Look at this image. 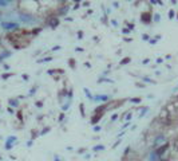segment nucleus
Masks as SVG:
<instances>
[{
  "label": "nucleus",
  "mask_w": 178,
  "mask_h": 161,
  "mask_svg": "<svg viewBox=\"0 0 178 161\" xmlns=\"http://www.w3.org/2000/svg\"><path fill=\"white\" fill-rule=\"evenodd\" d=\"M40 31H42V28H35V30L32 31V34H34V35H38Z\"/></svg>",
  "instance_id": "30"
},
{
  "label": "nucleus",
  "mask_w": 178,
  "mask_h": 161,
  "mask_svg": "<svg viewBox=\"0 0 178 161\" xmlns=\"http://www.w3.org/2000/svg\"><path fill=\"white\" fill-rule=\"evenodd\" d=\"M149 62H150V59H147V58H146V59H143V61H142V63H143V65H147Z\"/></svg>",
  "instance_id": "38"
},
{
  "label": "nucleus",
  "mask_w": 178,
  "mask_h": 161,
  "mask_svg": "<svg viewBox=\"0 0 178 161\" xmlns=\"http://www.w3.org/2000/svg\"><path fill=\"white\" fill-rule=\"evenodd\" d=\"M75 51H78V52H82V51H83V48H82V47H77V48H75Z\"/></svg>",
  "instance_id": "41"
},
{
  "label": "nucleus",
  "mask_w": 178,
  "mask_h": 161,
  "mask_svg": "<svg viewBox=\"0 0 178 161\" xmlns=\"http://www.w3.org/2000/svg\"><path fill=\"white\" fill-rule=\"evenodd\" d=\"M126 120H127V121H130V120H131V113H127V115H126Z\"/></svg>",
  "instance_id": "39"
},
{
  "label": "nucleus",
  "mask_w": 178,
  "mask_h": 161,
  "mask_svg": "<svg viewBox=\"0 0 178 161\" xmlns=\"http://www.w3.org/2000/svg\"><path fill=\"white\" fill-rule=\"evenodd\" d=\"M2 27L4 30H8V31H15L19 28V24L18 23H12V22H3L2 23Z\"/></svg>",
  "instance_id": "3"
},
{
  "label": "nucleus",
  "mask_w": 178,
  "mask_h": 161,
  "mask_svg": "<svg viewBox=\"0 0 178 161\" xmlns=\"http://www.w3.org/2000/svg\"><path fill=\"white\" fill-rule=\"evenodd\" d=\"M130 101L133 102V104H139V102L142 101V98H131Z\"/></svg>",
  "instance_id": "23"
},
{
  "label": "nucleus",
  "mask_w": 178,
  "mask_h": 161,
  "mask_svg": "<svg viewBox=\"0 0 178 161\" xmlns=\"http://www.w3.org/2000/svg\"><path fill=\"white\" fill-rule=\"evenodd\" d=\"M51 130V128H44L42 131H40V136H44V134H46V133H48V131Z\"/></svg>",
  "instance_id": "21"
},
{
  "label": "nucleus",
  "mask_w": 178,
  "mask_h": 161,
  "mask_svg": "<svg viewBox=\"0 0 178 161\" xmlns=\"http://www.w3.org/2000/svg\"><path fill=\"white\" fill-rule=\"evenodd\" d=\"M78 152H79V153H84V152H86V149H79Z\"/></svg>",
  "instance_id": "48"
},
{
  "label": "nucleus",
  "mask_w": 178,
  "mask_h": 161,
  "mask_svg": "<svg viewBox=\"0 0 178 161\" xmlns=\"http://www.w3.org/2000/svg\"><path fill=\"white\" fill-rule=\"evenodd\" d=\"M113 6H114L115 8H118V2H115V3H113Z\"/></svg>",
  "instance_id": "47"
},
{
  "label": "nucleus",
  "mask_w": 178,
  "mask_h": 161,
  "mask_svg": "<svg viewBox=\"0 0 178 161\" xmlns=\"http://www.w3.org/2000/svg\"><path fill=\"white\" fill-rule=\"evenodd\" d=\"M68 9H70V7H68V6H63L62 8H59V11H58V12L60 13V15H66Z\"/></svg>",
  "instance_id": "11"
},
{
  "label": "nucleus",
  "mask_w": 178,
  "mask_h": 161,
  "mask_svg": "<svg viewBox=\"0 0 178 161\" xmlns=\"http://www.w3.org/2000/svg\"><path fill=\"white\" fill-rule=\"evenodd\" d=\"M36 89H38L36 86H35V87H32V89L29 90V94H28V95H29V97H31V95H34V94H35V91H36Z\"/></svg>",
  "instance_id": "25"
},
{
  "label": "nucleus",
  "mask_w": 178,
  "mask_h": 161,
  "mask_svg": "<svg viewBox=\"0 0 178 161\" xmlns=\"http://www.w3.org/2000/svg\"><path fill=\"white\" fill-rule=\"evenodd\" d=\"M20 20L24 23H35L36 22V19L32 18L31 15H20Z\"/></svg>",
  "instance_id": "6"
},
{
  "label": "nucleus",
  "mask_w": 178,
  "mask_h": 161,
  "mask_svg": "<svg viewBox=\"0 0 178 161\" xmlns=\"http://www.w3.org/2000/svg\"><path fill=\"white\" fill-rule=\"evenodd\" d=\"M52 61V58L51 56H47V58H43V59H39V61H36L38 63H46V62H51Z\"/></svg>",
  "instance_id": "13"
},
{
  "label": "nucleus",
  "mask_w": 178,
  "mask_h": 161,
  "mask_svg": "<svg viewBox=\"0 0 178 161\" xmlns=\"http://www.w3.org/2000/svg\"><path fill=\"white\" fill-rule=\"evenodd\" d=\"M107 99H109L107 95H93L91 101H107Z\"/></svg>",
  "instance_id": "10"
},
{
  "label": "nucleus",
  "mask_w": 178,
  "mask_h": 161,
  "mask_svg": "<svg viewBox=\"0 0 178 161\" xmlns=\"http://www.w3.org/2000/svg\"><path fill=\"white\" fill-rule=\"evenodd\" d=\"M105 111H94V115L91 117V120H90V122H91V125H96L99 121H100V118L105 114H103Z\"/></svg>",
  "instance_id": "4"
},
{
  "label": "nucleus",
  "mask_w": 178,
  "mask_h": 161,
  "mask_svg": "<svg viewBox=\"0 0 178 161\" xmlns=\"http://www.w3.org/2000/svg\"><path fill=\"white\" fill-rule=\"evenodd\" d=\"M59 23H60V20H59V18H56V16H50V18L47 19V24H48L51 28H56V27L59 26Z\"/></svg>",
  "instance_id": "5"
},
{
  "label": "nucleus",
  "mask_w": 178,
  "mask_h": 161,
  "mask_svg": "<svg viewBox=\"0 0 178 161\" xmlns=\"http://www.w3.org/2000/svg\"><path fill=\"white\" fill-rule=\"evenodd\" d=\"M175 18H177V19H178V12H177V13H175Z\"/></svg>",
  "instance_id": "50"
},
{
  "label": "nucleus",
  "mask_w": 178,
  "mask_h": 161,
  "mask_svg": "<svg viewBox=\"0 0 178 161\" xmlns=\"http://www.w3.org/2000/svg\"><path fill=\"white\" fill-rule=\"evenodd\" d=\"M169 148H170V142H165V144H162L161 146H158L154 153H155L158 157H161V156H164V153H165Z\"/></svg>",
  "instance_id": "2"
},
{
  "label": "nucleus",
  "mask_w": 178,
  "mask_h": 161,
  "mask_svg": "<svg viewBox=\"0 0 178 161\" xmlns=\"http://www.w3.org/2000/svg\"><path fill=\"white\" fill-rule=\"evenodd\" d=\"M153 20H154V22H157V23H158V22H161V15H159V13H155V15L153 16Z\"/></svg>",
  "instance_id": "20"
},
{
  "label": "nucleus",
  "mask_w": 178,
  "mask_h": 161,
  "mask_svg": "<svg viewBox=\"0 0 178 161\" xmlns=\"http://www.w3.org/2000/svg\"><path fill=\"white\" fill-rule=\"evenodd\" d=\"M78 39H79V40L83 39V31H78Z\"/></svg>",
  "instance_id": "31"
},
{
  "label": "nucleus",
  "mask_w": 178,
  "mask_h": 161,
  "mask_svg": "<svg viewBox=\"0 0 178 161\" xmlns=\"http://www.w3.org/2000/svg\"><path fill=\"white\" fill-rule=\"evenodd\" d=\"M100 130V126H94V131H99Z\"/></svg>",
  "instance_id": "42"
},
{
  "label": "nucleus",
  "mask_w": 178,
  "mask_h": 161,
  "mask_svg": "<svg viewBox=\"0 0 178 161\" xmlns=\"http://www.w3.org/2000/svg\"><path fill=\"white\" fill-rule=\"evenodd\" d=\"M23 79L27 81V79H28V75H27V74H23Z\"/></svg>",
  "instance_id": "44"
},
{
  "label": "nucleus",
  "mask_w": 178,
  "mask_h": 161,
  "mask_svg": "<svg viewBox=\"0 0 178 161\" xmlns=\"http://www.w3.org/2000/svg\"><path fill=\"white\" fill-rule=\"evenodd\" d=\"M129 32H130L129 28H122V34H123V35H126V34H129Z\"/></svg>",
  "instance_id": "32"
},
{
  "label": "nucleus",
  "mask_w": 178,
  "mask_h": 161,
  "mask_svg": "<svg viewBox=\"0 0 178 161\" xmlns=\"http://www.w3.org/2000/svg\"><path fill=\"white\" fill-rule=\"evenodd\" d=\"M47 72H48L50 75H54L55 72H58V74H60V75H62V74H64V70H63V69H56V70H54V69H52V70H48Z\"/></svg>",
  "instance_id": "9"
},
{
  "label": "nucleus",
  "mask_w": 178,
  "mask_h": 161,
  "mask_svg": "<svg viewBox=\"0 0 178 161\" xmlns=\"http://www.w3.org/2000/svg\"><path fill=\"white\" fill-rule=\"evenodd\" d=\"M15 141H16V137H13V136L8 137V140H7V142H6V149H7V150H9V149L12 148V142H15Z\"/></svg>",
  "instance_id": "7"
},
{
  "label": "nucleus",
  "mask_w": 178,
  "mask_h": 161,
  "mask_svg": "<svg viewBox=\"0 0 178 161\" xmlns=\"http://www.w3.org/2000/svg\"><path fill=\"white\" fill-rule=\"evenodd\" d=\"M177 99H178V97H177Z\"/></svg>",
  "instance_id": "51"
},
{
  "label": "nucleus",
  "mask_w": 178,
  "mask_h": 161,
  "mask_svg": "<svg viewBox=\"0 0 178 161\" xmlns=\"http://www.w3.org/2000/svg\"><path fill=\"white\" fill-rule=\"evenodd\" d=\"M79 110H80V115L84 117V115H86V111H84V104H80V105H79Z\"/></svg>",
  "instance_id": "16"
},
{
  "label": "nucleus",
  "mask_w": 178,
  "mask_h": 161,
  "mask_svg": "<svg viewBox=\"0 0 178 161\" xmlns=\"http://www.w3.org/2000/svg\"><path fill=\"white\" fill-rule=\"evenodd\" d=\"M35 105H36V108H43V102L42 101H36Z\"/></svg>",
  "instance_id": "27"
},
{
  "label": "nucleus",
  "mask_w": 178,
  "mask_h": 161,
  "mask_svg": "<svg viewBox=\"0 0 178 161\" xmlns=\"http://www.w3.org/2000/svg\"><path fill=\"white\" fill-rule=\"evenodd\" d=\"M143 81H145V82H149V83H155V82H154V81H151L150 78H143Z\"/></svg>",
  "instance_id": "33"
},
{
  "label": "nucleus",
  "mask_w": 178,
  "mask_h": 161,
  "mask_svg": "<svg viewBox=\"0 0 178 161\" xmlns=\"http://www.w3.org/2000/svg\"><path fill=\"white\" fill-rule=\"evenodd\" d=\"M68 66L72 67V69H75L77 63H75V59H74V58H70V59H68Z\"/></svg>",
  "instance_id": "15"
},
{
  "label": "nucleus",
  "mask_w": 178,
  "mask_h": 161,
  "mask_svg": "<svg viewBox=\"0 0 178 161\" xmlns=\"http://www.w3.org/2000/svg\"><path fill=\"white\" fill-rule=\"evenodd\" d=\"M130 62H131V58H130V56H126V58H123V59L121 61V63H119V65H121V66H123V65H127V63H130Z\"/></svg>",
  "instance_id": "12"
},
{
  "label": "nucleus",
  "mask_w": 178,
  "mask_h": 161,
  "mask_svg": "<svg viewBox=\"0 0 178 161\" xmlns=\"http://www.w3.org/2000/svg\"><path fill=\"white\" fill-rule=\"evenodd\" d=\"M9 4V2H7V0H0V8H4Z\"/></svg>",
  "instance_id": "17"
},
{
  "label": "nucleus",
  "mask_w": 178,
  "mask_h": 161,
  "mask_svg": "<svg viewBox=\"0 0 178 161\" xmlns=\"http://www.w3.org/2000/svg\"><path fill=\"white\" fill-rule=\"evenodd\" d=\"M83 90H84V93H86V95H87V98H88V99H93V95H91L90 90H88V89H87V87H84V89H83Z\"/></svg>",
  "instance_id": "18"
},
{
  "label": "nucleus",
  "mask_w": 178,
  "mask_h": 161,
  "mask_svg": "<svg viewBox=\"0 0 178 161\" xmlns=\"http://www.w3.org/2000/svg\"><path fill=\"white\" fill-rule=\"evenodd\" d=\"M63 120H64V113H60V115L58 117V121L60 122V121H63Z\"/></svg>",
  "instance_id": "28"
},
{
  "label": "nucleus",
  "mask_w": 178,
  "mask_h": 161,
  "mask_svg": "<svg viewBox=\"0 0 178 161\" xmlns=\"http://www.w3.org/2000/svg\"><path fill=\"white\" fill-rule=\"evenodd\" d=\"M9 105L11 106H18L19 102H18V99H9Z\"/></svg>",
  "instance_id": "19"
},
{
  "label": "nucleus",
  "mask_w": 178,
  "mask_h": 161,
  "mask_svg": "<svg viewBox=\"0 0 178 161\" xmlns=\"http://www.w3.org/2000/svg\"><path fill=\"white\" fill-rule=\"evenodd\" d=\"M115 120H118V114H113L111 115V121H115Z\"/></svg>",
  "instance_id": "34"
},
{
  "label": "nucleus",
  "mask_w": 178,
  "mask_h": 161,
  "mask_svg": "<svg viewBox=\"0 0 178 161\" xmlns=\"http://www.w3.org/2000/svg\"><path fill=\"white\" fill-rule=\"evenodd\" d=\"M78 8H79V3H77V4H75V7H74V9H78Z\"/></svg>",
  "instance_id": "46"
},
{
  "label": "nucleus",
  "mask_w": 178,
  "mask_h": 161,
  "mask_svg": "<svg viewBox=\"0 0 178 161\" xmlns=\"http://www.w3.org/2000/svg\"><path fill=\"white\" fill-rule=\"evenodd\" d=\"M166 137L164 136V134H159L158 137H155V140H154V144H153V146H157V148H158V146H159V144L162 142V141H164Z\"/></svg>",
  "instance_id": "8"
},
{
  "label": "nucleus",
  "mask_w": 178,
  "mask_h": 161,
  "mask_svg": "<svg viewBox=\"0 0 178 161\" xmlns=\"http://www.w3.org/2000/svg\"><path fill=\"white\" fill-rule=\"evenodd\" d=\"M58 50H62V47H60V46H55V47H52V51H58Z\"/></svg>",
  "instance_id": "36"
},
{
  "label": "nucleus",
  "mask_w": 178,
  "mask_h": 161,
  "mask_svg": "<svg viewBox=\"0 0 178 161\" xmlns=\"http://www.w3.org/2000/svg\"><path fill=\"white\" fill-rule=\"evenodd\" d=\"M174 16H175V12L173 9H170L169 11V19H174Z\"/></svg>",
  "instance_id": "24"
},
{
  "label": "nucleus",
  "mask_w": 178,
  "mask_h": 161,
  "mask_svg": "<svg viewBox=\"0 0 178 161\" xmlns=\"http://www.w3.org/2000/svg\"><path fill=\"white\" fill-rule=\"evenodd\" d=\"M164 62V59H162V58H157V63H162Z\"/></svg>",
  "instance_id": "40"
},
{
  "label": "nucleus",
  "mask_w": 178,
  "mask_h": 161,
  "mask_svg": "<svg viewBox=\"0 0 178 161\" xmlns=\"http://www.w3.org/2000/svg\"><path fill=\"white\" fill-rule=\"evenodd\" d=\"M129 125H130V122H126V124L123 125V129H125V128H129Z\"/></svg>",
  "instance_id": "45"
},
{
  "label": "nucleus",
  "mask_w": 178,
  "mask_h": 161,
  "mask_svg": "<svg viewBox=\"0 0 178 161\" xmlns=\"http://www.w3.org/2000/svg\"><path fill=\"white\" fill-rule=\"evenodd\" d=\"M11 75H12V74H3V75H2V78H3V79H7V78H9Z\"/></svg>",
  "instance_id": "35"
},
{
  "label": "nucleus",
  "mask_w": 178,
  "mask_h": 161,
  "mask_svg": "<svg viewBox=\"0 0 178 161\" xmlns=\"http://www.w3.org/2000/svg\"><path fill=\"white\" fill-rule=\"evenodd\" d=\"M141 22L143 24H150L153 22V15H151V12H142L141 13Z\"/></svg>",
  "instance_id": "1"
},
{
  "label": "nucleus",
  "mask_w": 178,
  "mask_h": 161,
  "mask_svg": "<svg viewBox=\"0 0 178 161\" xmlns=\"http://www.w3.org/2000/svg\"><path fill=\"white\" fill-rule=\"evenodd\" d=\"M142 39H143L145 42H149V39H150V36H149V35H147V34H143V35H142Z\"/></svg>",
  "instance_id": "26"
},
{
  "label": "nucleus",
  "mask_w": 178,
  "mask_h": 161,
  "mask_svg": "<svg viewBox=\"0 0 178 161\" xmlns=\"http://www.w3.org/2000/svg\"><path fill=\"white\" fill-rule=\"evenodd\" d=\"M54 160H55V161H62V160H59V158H58V156H55V157H54Z\"/></svg>",
  "instance_id": "49"
},
{
  "label": "nucleus",
  "mask_w": 178,
  "mask_h": 161,
  "mask_svg": "<svg viewBox=\"0 0 178 161\" xmlns=\"http://www.w3.org/2000/svg\"><path fill=\"white\" fill-rule=\"evenodd\" d=\"M127 26H129V30H130V31L133 30V28H134V24H133V23H129Z\"/></svg>",
  "instance_id": "37"
},
{
  "label": "nucleus",
  "mask_w": 178,
  "mask_h": 161,
  "mask_svg": "<svg viewBox=\"0 0 178 161\" xmlns=\"http://www.w3.org/2000/svg\"><path fill=\"white\" fill-rule=\"evenodd\" d=\"M99 150H105V146L103 145H96L93 148V152H99Z\"/></svg>",
  "instance_id": "14"
},
{
  "label": "nucleus",
  "mask_w": 178,
  "mask_h": 161,
  "mask_svg": "<svg viewBox=\"0 0 178 161\" xmlns=\"http://www.w3.org/2000/svg\"><path fill=\"white\" fill-rule=\"evenodd\" d=\"M18 117H19V120H20V121L23 120V117H22V111H19V113H18Z\"/></svg>",
  "instance_id": "43"
},
{
  "label": "nucleus",
  "mask_w": 178,
  "mask_h": 161,
  "mask_svg": "<svg viewBox=\"0 0 178 161\" xmlns=\"http://www.w3.org/2000/svg\"><path fill=\"white\" fill-rule=\"evenodd\" d=\"M70 104H71V102L68 101V102H67V104H66V105H63V106H62V109H63V110H67V109L70 108Z\"/></svg>",
  "instance_id": "29"
},
{
  "label": "nucleus",
  "mask_w": 178,
  "mask_h": 161,
  "mask_svg": "<svg viewBox=\"0 0 178 161\" xmlns=\"http://www.w3.org/2000/svg\"><path fill=\"white\" fill-rule=\"evenodd\" d=\"M147 110H149V108H142V110H141V114H139V117H143L145 115V113H147Z\"/></svg>",
  "instance_id": "22"
}]
</instances>
